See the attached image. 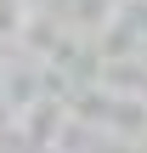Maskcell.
<instances>
[]
</instances>
